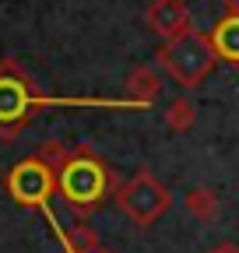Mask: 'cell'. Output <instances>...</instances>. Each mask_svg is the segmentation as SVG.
Segmentation results:
<instances>
[{"instance_id": "4fadbf2b", "label": "cell", "mask_w": 239, "mask_h": 253, "mask_svg": "<svg viewBox=\"0 0 239 253\" xmlns=\"http://www.w3.org/2000/svg\"><path fill=\"white\" fill-rule=\"evenodd\" d=\"M207 253H239V243H222V246L207 250Z\"/></svg>"}, {"instance_id": "30bf717a", "label": "cell", "mask_w": 239, "mask_h": 253, "mask_svg": "<svg viewBox=\"0 0 239 253\" xmlns=\"http://www.w3.org/2000/svg\"><path fill=\"white\" fill-rule=\"evenodd\" d=\"M183 208H187V214L197 218V221H211V218L218 214L222 201H218V194H215L211 186H190L187 194H183Z\"/></svg>"}, {"instance_id": "7c38bea8", "label": "cell", "mask_w": 239, "mask_h": 253, "mask_svg": "<svg viewBox=\"0 0 239 253\" xmlns=\"http://www.w3.org/2000/svg\"><path fill=\"white\" fill-rule=\"evenodd\" d=\"M67 155H71V148H67L64 141H56V137H49V141L39 144V158H42V162H49L53 169L64 166V162H67Z\"/></svg>"}, {"instance_id": "9a60e30c", "label": "cell", "mask_w": 239, "mask_h": 253, "mask_svg": "<svg viewBox=\"0 0 239 253\" xmlns=\"http://www.w3.org/2000/svg\"><path fill=\"white\" fill-rule=\"evenodd\" d=\"M99 253H106V250H99Z\"/></svg>"}, {"instance_id": "8992f818", "label": "cell", "mask_w": 239, "mask_h": 253, "mask_svg": "<svg viewBox=\"0 0 239 253\" xmlns=\"http://www.w3.org/2000/svg\"><path fill=\"white\" fill-rule=\"evenodd\" d=\"M144 25L162 42H169V39H176V36H183V32L194 28L187 0H152V4H148V14H144Z\"/></svg>"}, {"instance_id": "277c9868", "label": "cell", "mask_w": 239, "mask_h": 253, "mask_svg": "<svg viewBox=\"0 0 239 253\" xmlns=\"http://www.w3.org/2000/svg\"><path fill=\"white\" fill-rule=\"evenodd\" d=\"M116 204H120V211H123L134 225H141V229H148V225H155V221L172 208V194H169V186H162L148 169H141L137 176H130V179H123L116 186Z\"/></svg>"}, {"instance_id": "ba28073f", "label": "cell", "mask_w": 239, "mask_h": 253, "mask_svg": "<svg viewBox=\"0 0 239 253\" xmlns=\"http://www.w3.org/2000/svg\"><path fill=\"white\" fill-rule=\"evenodd\" d=\"M211 42H215L222 63H232V67H239V14H236V11H225V14L215 21V28H211Z\"/></svg>"}, {"instance_id": "8fae6325", "label": "cell", "mask_w": 239, "mask_h": 253, "mask_svg": "<svg viewBox=\"0 0 239 253\" xmlns=\"http://www.w3.org/2000/svg\"><path fill=\"white\" fill-rule=\"evenodd\" d=\"M194 120H197V109H194V102L187 99V95H179L176 102H169V109H165V126L172 134H187L190 126H194Z\"/></svg>"}, {"instance_id": "3957f363", "label": "cell", "mask_w": 239, "mask_h": 253, "mask_svg": "<svg viewBox=\"0 0 239 253\" xmlns=\"http://www.w3.org/2000/svg\"><path fill=\"white\" fill-rule=\"evenodd\" d=\"M155 60H159V67H162L169 78H176L183 88H197L207 74L215 71L218 49H215V42H211V32L190 28V32H183V36L162 42L159 53H155Z\"/></svg>"}, {"instance_id": "5bb4252c", "label": "cell", "mask_w": 239, "mask_h": 253, "mask_svg": "<svg viewBox=\"0 0 239 253\" xmlns=\"http://www.w3.org/2000/svg\"><path fill=\"white\" fill-rule=\"evenodd\" d=\"M222 4H225V11H236L239 14V0H222Z\"/></svg>"}, {"instance_id": "6da1fadb", "label": "cell", "mask_w": 239, "mask_h": 253, "mask_svg": "<svg viewBox=\"0 0 239 253\" xmlns=\"http://www.w3.org/2000/svg\"><path fill=\"white\" fill-rule=\"evenodd\" d=\"M116 186H120L116 172L102 162L92 148H84V144L71 148L67 162L56 169V194L64 197V204L74 214H81V218L99 211L102 201L109 194H116Z\"/></svg>"}, {"instance_id": "5b68a950", "label": "cell", "mask_w": 239, "mask_h": 253, "mask_svg": "<svg viewBox=\"0 0 239 253\" xmlns=\"http://www.w3.org/2000/svg\"><path fill=\"white\" fill-rule=\"evenodd\" d=\"M4 186H7V194H11L14 204L49 211V201H53V194H56V169H53L49 162H42L39 155L21 158L18 166H11Z\"/></svg>"}, {"instance_id": "52a82bcc", "label": "cell", "mask_w": 239, "mask_h": 253, "mask_svg": "<svg viewBox=\"0 0 239 253\" xmlns=\"http://www.w3.org/2000/svg\"><path fill=\"white\" fill-rule=\"evenodd\" d=\"M46 218H49V225H53L60 246H64V253H99V250H102V243H99V236H95L92 225L78 221V225H71V229H60L53 211H46Z\"/></svg>"}, {"instance_id": "7a4b0ae2", "label": "cell", "mask_w": 239, "mask_h": 253, "mask_svg": "<svg viewBox=\"0 0 239 253\" xmlns=\"http://www.w3.org/2000/svg\"><path fill=\"white\" fill-rule=\"evenodd\" d=\"M42 106H78V99H49V95H39L32 78L14 60H0V137L4 141L18 137L32 123L36 109H42Z\"/></svg>"}, {"instance_id": "9c48e42d", "label": "cell", "mask_w": 239, "mask_h": 253, "mask_svg": "<svg viewBox=\"0 0 239 253\" xmlns=\"http://www.w3.org/2000/svg\"><path fill=\"white\" fill-rule=\"evenodd\" d=\"M127 99L137 106V109H148L155 99H159V88H162V81H159V74L148 67V63H141V67H134L130 74H127Z\"/></svg>"}]
</instances>
